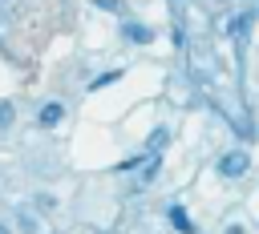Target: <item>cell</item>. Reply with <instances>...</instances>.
Wrapping results in <instances>:
<instances>
[{"instance_id":"3957f363","label":"cell","mask_w":259,"mask_h":234,"mask_svg":"<svg viewBox=\"0 0 259 234\" xmlns=\"http://www.w3.org/2000/svg\"><path fill=\"white\" fill-rule=\"evenodd\" d=\"M170 226L182 230V234H194V222H190V214H186L182 206H170Z\"/></svg>"},{"instance_id":"277c9868","label":"cell","mask_w":259,"mask_h":234,"mask_svg":"<svg viewBox=\"0 0 259 234\" xmlns=\"http://www.w3.org/2000/svg\"><path fill=\"white\" fill-rule=\"evenodd\" d=\"M251 20H255V12H239V16H231V36H247L251 32Z\"/></svg>"},{"instance_id":"52a82bcc","label":"cell","mask_w":259,"mask_h":234,"mask_svg":"<svg viewBox=\"0 0 259 234\" xmlns=\"http://www.w3.org/2000/svg\"><path fill=\"white\" fill-rule=\"evenodd\" d=\"M20 230H24V234H36V218H32V214H28V210H24V214H20Z\"/></svg>"},{"instance_id":"6da1fadb","label":"cell","mask_w":259,"mask_h":234,"mask_svg":"<svg viewBox=\"0 0 259 234\" xmlns=\"http://www.w3.org/2000/svg\"><path fill=\"white\" fill-rule=\"evenodd\" d=\"M247 169H251L247 149H231V153H223V157H219V173H223V178H243Z\"/></svg>"},{"instance_id":"5b68a950","label":"cell","mask_w":259,"mask_h":234,"mask_svg":"<svg viewBox=\"0 0 259 234\" xmlns=\"http://www.w3.org/2000/svg\"><path fill=\"white\" fill-rule=\"evenodd\" d=\"M61 117H65V109H61L57 101H49V105H40V113H36V121H40V125H57Z\"/></svg>"},{"instance_id":"8fae6325","label":"cell","mask_w":259,"mask_h":234,"mask_svg":"<svg viewBox=\"0 0 259 234\" xmlns=\"http://www.w3.org/2000/svg\"><path fill=\"white\" fill-rule=\"evenodd\" d=\"M0 234H8V226H4V222H0Z\"/></svg>"},{"instance_id":"9c48e42d","label":"cell","mask_w":259,"mask_h":234,"mask_svg":"<svg viewBox=\"0 0 259 234\" xmlns=\"http://www.w3.org/2000/svg\"><path fill=\"white\" fill-rule=\"evenodd\" d=\"M36 206H40V210H53V206H57V198H53V194H40V198H36Z\"/></svg>"},{"instance_id":"7a4b0ae2","label":"cell","mask_w":259,"mask_h":234,"mask_svg":"<svg viewBox=\"0 0 259 234\" xmlns=\"http://www.w3.org/2000/svg\"><path fill=\"white\" fill-rule=\"evenodd\" d=\"M121 32H125L134 44H150V40H154V28H150V24H138V20H125Z\"/></svg>"},{"instance_id":"7c38bea8","label":"cell","mask_w":259,"mask_h":234,"mask_svg":"<svg viewBox=\"0 0 259 234\" xmlns=\"http://www.w3.org/2000/svg\"><path fill=\"white\" fill-rule=\"evenodd\" d=\"M174 4H178V0H174Z\"/></svg>"},{"instance_id":"8992f818","label":"cell","mask_w":259,"mask_h":234,"mask_svg":"<svg viewBox=\"0 0 259 234\" xmlns=\"http://www.w3.org/2000/svg\"><path fill=\"white\" fill-rule=\"evenodd\" d=\"M117 77H121V69H113V73H101V77H97V81H93L89 89H105V85H113Z\"/></svg>"},{"instance_id":"30bf717a","label":"cell","mask_w":259,"mask_h":234,"mask_svg":"<svg viewBox=\"0 0 259 234\" xmlns=\"http://www.w3.org/2000/svg\"><path fill=\"white\" fill-rule=\"evenodd\" d=\"M8 117H12V109H8V105H0V129L8 125Z\"/></svg>"},{"instance_id":"ba28073f","label":"cell","mask_w":259,"mask_h":234,"mask_svg":"<svg viewBox=\"0 0 259 234\" xmlns=\"http://www.w3.org/2000/svg\"><path fill=\"white\" fill-rule=\"evenodd\" d=\"M97 8H105V12H121V0H93Z\"/></svg>"}]
</instances>
